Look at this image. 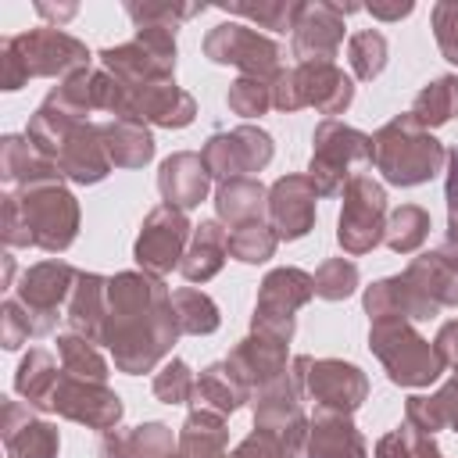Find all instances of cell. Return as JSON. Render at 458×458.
<instances>
[{"label":"cell","mask_w":458,"mask_h":458,"mask_svg":"<svg viewBox=\"0 0 458 458\" xmlns=\"http://www.w3.org/2000/svg\"><path fill=\"white\" fill-rule=\"evenodd\" d=\"M107 344L125 372L150 369L175 340V311L168 293L150 276H118L107 283Z\"/></svg>","instance_id":"obj_1"},{"label":"cell","mask_w":458,"mask_h":458,"mask_svg":"<svg viewBox=\"0 0 458 458\" xmlns=\"http://www.w3.org/2000/svg\"><path fill=\"white\" fill-rule=\"evenodd\" d=\"M89 54L68 32L43 25L25 36L4 39V89H18L29 75H79L86 72Z\"/></svg>","instance_id":"obj_2"},{"label":"cell","mask_w":458,"mask_h":458,"mask_svg":"<svg viewBox=\"0 0 458 458\" xmlns=\"http://www.w3.org/2000/svg\"><path fill=\"white\" fill-rule=\"evenodd\" d=\"M372 161L383 168L390 182L415 186L440 172L444 150L429 132H422V125L411 114H401L372 140Z\"/></svg>","instance_id":"obj_3"},{"label":"cell","mask_w":458,"mask_h":458,"mask_svg":"<svg viewBox=\"0 0 458 458\" xmlns=\"http://www.w3.org/2000/svg\"><path fill=\"white\" fill-rule=\"evenodd\" d=\"M18 211H21V222L18 218H7V240L18 243V229H29V243L36 247H47V250H61L75 240V222H79V211H75V200L57 190V186H32L25 193V200L18 197H7Z\"/></svg>","instance_id":"obj_4"},{"label":"cell","mask_w":458,"mask_h":458,"mask_svg":"<svg viewBox=\"0 0 458 458\" xmlns=\"http://www.w3.org/2000/svg\"><path fill=\"white\" fill-rule=\"evenodd\" d=\"M272 104L290 111V107H304V104H315L318 111L326 114H336L351 104V79L333 64V61H304L301 68L293 72H283L279 75V86H272Z\"/></svg>","instance_id":"obj_5"},{"label":"cell","mask_w":458,"mask_h":458,"mask_svg":"<svg viewBox=\"0 0 458 458\" xmlns=\"http://www.w3.org/2000/svg\"><path fill=\"white\" fill-rule=\"evenodd\" d=\"M369 340H372V351L379 354V361L386 365V372H390L394 383L422 386V383H429V379L440 376L444 358L433 354L429 344H426L422 336H415L404 322H397V318H379Z\"/></svg>","instance_id":"obj_6"},{"label":"cell","mask_w":458,"mask_h":458,"mask_svg":"<svg viewBox=\"0 0 458 458\" xmlns=\"http://www.w3.org/2000/svg\"><path fill=\"white\" fill-rule=\"evenodd\" d=\"M354 161H372V140L340 122H322L315 132V154H311V182L318 179L315 190L336 193Z\"/></svg>","instance_id":"obj_7"},{"label":"cell","mask_w":458,"mask_h":458,"mask_svg":"<svg viewBox=\"0 0 458 458\" xmlns=\"http://www.w3.org/2000/svg\"><path fill=\"white\" fill-rule=\"evenodd\" d=\"M204 54L218 64H236L243 72H250L254 79H268V75H279V47L265 36H258L254 29L247 25H236V21H225V25H215L204 39Z\"/></svg>","instance_id":"obj_8"},{"label":"cell","mask_w":458,"mask_h":458,"mask_svg":"<svg viewBox=\"0 0 458 458\" xmlns=\"http://www.w3.org/2000/svg\"><path fill=\"white\" fill-rule=\"evenodd\" d=\"M315 290V279H308L297 268H279L261 283L258 311H254V333H268L276 340H290L293 333V308H301Z\"/></svg>","instance_id":"obj_9"},{"label":"cell","mask_w":458,"mask_h":458,"mask_svg":"<svg viewBox=\"0 0 458 458\" xmlns=\"http://www.w3.org/2000/svg\"><path fill=\"white\" fill-rule=\"evenodd\" d=\"M344 197L347 200H344V211H340V243H344V250L361 254L379 240L386 197L369 175H354L347 182Z\"/></svg>","instance_id":"obj_10"},{"label":"cell","mask_w":458,"mask_h":458,"mask_svg":"<svg viewBox=\"0 0 458 458\" xmlns=\"http://www.w3.org/2000/svg\"><path fill=\"white\" fill-rule=\"evenodd\" d=\"M186 215L172 204L150 211V218L143 222V233L136 240V261L143 268H154V272H168L175 261H179V250H182V240H186Z\"/></svg>","instance_id":"obj_11"},{"label":"cell","mask_w":458,"mask_h":458,"mask_svg":"<svg viewBox=\"0 0 458 458\" xmlns=\"http://www.w3.org/2000/svg\"><path fill=\"white\" fill-rule=\"evenodd\" d=\"M354 7L333 4H304L293 25V54L301 61H329L344 39V14Z\"/></svg>","instance_id":"obj_12"},{"label":"cell","mask_w":458,"mask_h":458,"mask_svg":"<svg viewBox=\"0 0 458 458\" xmlns=\"http://www.w3.org/2000/svg\"><path fill=\"white\" fill-rule=\"evenodd\" d=\"M272 157V143L258 129H236L229 136H211L204 147V165L215 175L240 179V172H254Z\"/></svg>","instance_id":"obj_13"},{"label":"cell","mask_w":458,"mask_h":458,"mask_svg":"<svg viewBox=\"0 0 458 458\" xmlns=\"http://www.w3.org/2000/svg\"><path fill=\"white\" fill-rule=\"evenodd\" d=\"M61 415L75 419V422H89V426H114L122 415V401L104 390V383H86L82 376H68L57 383L54 390V404Z\"/></svg>","instance_id":"obj_14"},{"label":"cell","mask_w":458,"mask_h":458,"mask_svg":"<svg viewBox=\"0 0 458 458\" xmlns=\"http://www.w3.org/2000/svg\"><path fill=\"white\" fill-rule=\"evenodd\" d=\"M315 186L304 179V175H290V179H279L272 186V222L279 229V236L286 240H297L308 233L311 218H315Z\"/></svg>","instance_id":"obj_15"},{"label":"cell","mask_w":458,"mask_h":458,"mask_svg":"<svg viewBox=\"0 0 458 458\" xmlns=\"http://www.w3.org/2000/svg\"><path fill=\"white\" fill-rule=\"evenodd\" d=\"M72 276L75 272L68 265H61V261H43L32 272H25V279H21V304H25L29 315H43V333L54 326L57 304L68 293Z\"/></svg>","instance_id":"obj_16"},{"label":"cell","mask_w":458,"mask_h":458,"mask_svg":"<svg viewBox=\"0 0 458 458\" xmlns=\"http://www.w3.org/2000/svg\"><path fill=\"white\" fill-rule=\"evenodd\" d=\"M308 383H311L315 401H322V408H333V411H351L365 397V376L354 365H344V361L311 365Z\"/></svg>","instance_id":"obj_17"},{"label":"cell","mask_w":458,"mask_h":458,"mask_svg":"<svg viewBox=\"0 0 458 458\" xmlns=\"http://www.w3.org/2000/svg\"><path fill=\"white\" fill-rule=\"evenodd\" d=\"M404 279L411 286H419L433 304H458V254H454V247H444L437 254L419 258Z\"/></svg>","instance_id":"obj_18"},{"label":"cell","mask_w":458,"mask_h":458,"mask_svg":"<svg viewBox=\"0 0 458 458\" xmlns=\"http://www.w3.org/2000/svg\"><path fill=\"white\" fill-rule=\"evenodd\" d=\"M157 186H161V193H165L168 204L193 208L208 193V165L197 154H175V157H168L161 165Z\"/></svg>","instance_id":"obj_19"},{"label":"cell","mask_w":458,"mask_h":458,"mask_svg":"<svg viewBox=\"0 0 458 458\" xmlns=\"http://www.w3.org/2000/svg\"><path fill=\"white\" fill-rule=\"evenodd\" d=\"M308 458H365V444L354 433L351 422H344L340 415L322 411L311 426V447Z\"/></svg>","instance_id":"obj_20"},{"label":"cell","mask_w":458,"mask_h":458,"mask_svg":"<svg viewBox=\"0 0 458 458\" xmlns=\"http://www.w3.org/2000/svg\"><path fill=\"white\" fill-rule=\"evenodd\" d=\"M100 136H104L107 157H111L114 165H143V161L150 157V150H154L147 129H143L140 122H132V118H118V122L104 125Z\"/></svg>","instance_id":"obj_21"},{"label":"cell","mask_w":458,"mask_h":458,"mask_svg":"<svg viewBox=\"0 0 458 458\" xmlns=\"http://www.w3.org/2000/svg\"><path fill=\"white\" fill-rule=\"evenodd\" d=\"M225 254H229V236L215 222H204L197 229V240H193L190 258L182 261V276L186 279H208V276L218 272V265H222Z\"/></svg>","instance_id":"obj_22"},{"label":"cell","mask_w":458,"mask_h":458,"mask_svg":"<svg viewBox=\"0 0 458 458\" xmlns=\"http://www.w3.org/2000/svg\"><path fill=\"white\" fill-rule=\"evenodd\" d=\"M458 114V79L454 75H444V79H433L411 104V118L419 125H440L447 118Z\"/></svg>","instance_id":"obj_23"},{"label":"cell","mask_w":458,"mask_h":458,"mask_svg":"<svg viewBox=\"0 0 458 458\" xmlns=\"http://www.w3.org/2000/svg\"><path fill=\"white\" fill-rule=\"evenodd\" d=\"M182 451H186V458H222V451H225L222 419L211 411H193L182 426Z\"/></svg>","instance_id":"obj_24"},{"label":"cell","mask_w":458,"mask_h":458,"mask_svg":"<svg viewBox=\"0 0 458 458\" xmlns=\"http://www.w3.org/2000/svg\"><path fill=\"white\" fill-rule=\"evenodd\" d=\"M18 390L36 404V408H50L54 404V390H57V372L50 365V354L32 351L21 369H18Z\"/></svg>","instance_id":"obj_25"},{"label":"cell","mask_w":458,"mask_h":458,"mask_svg":"<svg viewBox=\"0 0 458 458\" xmlns=\"http://www.w3.org/2000/svg\"><path fill=\"white\" fill-rule=\"evenodd\" d=\"M261 197L265 190L254 182V179H229L222 190H218V211L229 218V222H247L254 225L258 211H261Z\"/></svg>","instance_id":"obj_26"},{"label":"cell","mask_w":458,"mask_h":458,"mask_svg":"<svg viewBox=\"0 0 458 458\" xmlns=\"http://www.w3.org/2000/svg\"><path fill=\"white\" fill-rule=\"evenodd\" d=\"M197 397L208 401L222 415V411H233L243 401V383L229 365H211L197 383Z\"/></svg>","instance_id":"obj_27"},{"label":"cell","mask_w":458,"mask_h":458,"mask_svg":"<svg viewBox=\"0 0 458 458\" xmlns=\"http://www.w3.org/2000/svg\"><path fill=\"white\" fill-rule=\"evenodd\" d=\"M7 451L11 458H54L57 429L47 422H32V419H25L21 429L7 426Z\"/></svg>","instance_id":"obj_28"},{"label":"cell","mask_w":458,"mask_h":458,"mask_svg":"<svg viewBox=\"0 0 458 458\" xmlns=\"http://www.w3.org/2000/svg\"><path fill=\"white\" fill-rule=\"evenodd\" d=\"M172 311H175V322L182 333H211L218 326V308L197 290L172 293Z\"/></svg>","instance_id":"obj_29"},{"label":"cell","mask_w":458,"mask_h":458,"mask_svg":"<svg viewBox=\"0 0 458 458\" xmlns=\"http://www.w3.org/2000/svg\"><path fill=\"white\" fill-rule=\"evenodd\" d=\"M100 283H104L100 276H79V290H75V301H72L75 329L93 336V340L104 336L100 333V315H104V308H100Z\"/></svg>","instance_id":"obj_30"},{"label":"cell","mask_w":458,"mask_h":458,"mask_svg":"<svg viewBox=\"0 0 458 458\" xmlns=\"http://www.w3.org/2000/svg\"><path fill=\"white\" fill-rule=\"evenodd\" d=\"M347 57H351L358 79H376L383 72V64H386V39L376 29H361V32L351 36Z\"/></svg>","instance_id":"obj_31"},{"label":"cell","mask_w":458,"mask_h":458,"mask_svg":"<svg viewBox=\"0 0 458 458\" xmlns=\"http://www.w3.org/2000/svg\"><path fill=\"white\" fill-rule=\"evenodd\" d=\"M225 11H236V14H243V18H254L261 29L286 32V29L297 25L304 4H283V0H279V4H233V7H225Z\"/></svg>","instance_id":"obj_32"},{"label":"cell","mask_w":458,"mask_h":458,"mask_svg":"<svg viewBox=\"0 0 458 458\" xmlns=\"http://www.w3.org/2000/svg\"><path fill=\"white\" fill-rule=\"evenodd\" d=\"M426 229H429V215L422 208H401L390 222V233H386V243L394 250H415L422 240H426Z\"/></svg>","instance_id":"obj_33"},{"label":"cell","mask_w":458,"mask_h":458,"mask_svg":"<svg viewBox=\"0 0 458 458\" xmlns=\"http://www.w3.org/2000/svg\"><path fill=\"white\" fill-rule=\"evenodd\" d=\"M61 358H64V372L68 376H82V379H93V383H104V361L86 347V340L79 336H61Z\"/></svg>","instance_id":"obj_34"},{"label":"cell","mask_w":458,"mask_h":458,"mask_svg":"<svg viewBox=\"0 0 458 458\" xmlns=\"http://www.w3.org/2000/svg\"><path fill=\"white\" fill-rule=\"evenodd\" d=\"M272 250H276V236L258 222L254 225H240L229 236V254H236L240 261H265Z\"/></svg>","instance_id":"obj_35"},{"label":"cell","mask_w":458,"mask_h":458,"mask_svg":"<svg viewBox=\"0 0 458 458\" xmlns=\"http://www.w3.org/2000/svg\"><path fill=\"white\" fill-rule=\"evenodd\" d=\"M354 283H358V268H354L351 261L336 258V261H326V265L318 268V276H315V293L326 297V301H336V297H347V293L354 290Z\"/></svg>","instance_id":"obj_36"},{"label":"cell","mask_w":458,"mask_h":458,"mask_svg":"<svg viewBox=\"0 0 458 458\" xmlns=\"http://www.w3.org/2000/svg\"><path fill=\"white\" fill-rule=\"evenodd\" d=\"M272 104V86H265L261 79H240L229 89V107L236 114H261Z\"/></svg>","instance_id":"obj_37"},{"label":"cell","mask_w":458,"mask_h":458,"mask_svg":"<svg viewBox=\"0 0 458 458\" xmlns=\"http://www.w3.org/2000/svg\"><path fill=\"white\" fill-rule=\"evenodd\" d=\"M433 29H437V43L447 54V61L458 64V4H437L433 7Z\"/></svg>","instance_id":"obj_38"},{"label":"cell","mask_w":458,"mask_h":458,"mask_svg":"<svg viewBox=\"0 0 458 458\" xmlns=\"http://www.w3.org/2000/svg\"><path fill=\"white\" fill-rule=\"evenodd\" d=\"M190 369L182 365V361H172L157 379H154V394L161 397V401H168V404H179V401H186L190 397Z\"/></svg>","instance_id":"obj_39"},{"label":"cell","mask_w":458,"mask_h":458,"mask_svg":"<svg viewBox=\"0 0 458 458\" xmlns=\"http://www.w3.org/2000/svg\"><path fill=\"white\" fill-rule=\"evenodd\" d=\"M447 200H451V229L458 240V150L451 154V182H447Z\"/></svg>","instance_id":"obj_40"},{"label":"cell","mask_w":458,"mask_h":458,"mask_svg":"<svg viewBox=\"0 0 458 458\" xmlns=\"http://www.w3.org/2000/svg\"><path fill=\"white\" fill-rule=\"evenodd\" d=\"M369 14H372V18H386V21H394V18L411 14V4H401V7H379V4H372Z\"/></svg>","instance_id":"obj_41"}]
</instances>
